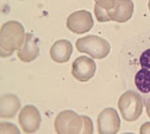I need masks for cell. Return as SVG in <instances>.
<instances>
[{"label": "cell", "instance_id": "6da1fadb", "mask_svg": "<svg viewBox=\"0 0 150 134\" xmlns=\"http://www.w3.org/2000/svg\"><path fill=\"white\" fill-rule=\"evenodd\" d=\"M124 64L127 71L138 69L150 71V36L139 37L130 44L125 52Z\"/></svg>", "mask_w": 150, "mask_h": 134}, {"label": "cell", "instance_id": "7a4b0ae2", "mask_svg": "<svg viewBox=\"0 0 150 134\" xmlns=\"http://www.w3.org/2000/svg\"><path fill=\"white\" fill-rule=\"evenodd\" d=\"M76 47L80 52L88 53L94 59L105 58L110 50V46L106 40L94 35L79 38L76 41Z\"/></svg>", "mask_w": 150, "mask_h": 134}, {"label": "cell", "instance_id": "3957f363", "mask_svg": "<svg viewBox=\"0 0 150 134\" xmlns=\"http://www.w3.org/2000/svg\"><path fill=\"white\" fill-rule=\"evenodd\" d=\"M123 117L126 121L132 122L141 113V99L134 92H127L120 98L118 103Z\"/></svg>", "mask_w": 150, "mask_h": 134}, {"label": "cell", "instance_id": "277c9868", "mask_svg": "<svg viewBox=\"0 0 150 134\" xmlns=\"http://www.w3.org/2000/svg\"><path fill=\"white\" fill-rule=\"evenodd\" d=\"M96 70V62L87 56L78 57L71 66V75L80 82L89 81L95 76Z\"/></svg>", "mask_w": 150, "mask_h": 134}, {"label": "cell", "instance_id": "5b68a950", "mask_svg": "<svg viewBox=\"0 0 150 134\" xmlns=\"http://www.w3.org/2000/svg\"><path fill=\"white\" fill-rule=\"evenodd\" d=\"M94 25L93 17L88 11L81 10L72 13L69 15L66 21V26L73 33L84 34L89 31Z\"/></svg>", "mask_w": 150, "mask_h": 134}, {"label": "cell", "instance_id": "8992f818", "mask_svg": "<svg viewBox=\"0 0 150 134\" xmlns=\"http://www.w3.org/2000/svg\"><path fill=\"white\" fill-rule=\"evenodd\" d=\"M41 121L39 110L32 105L25 106L19 115V123L26 133L35 132L40 127Z\"/></svg>", "mask_w": 150, "mask_h": 134}, {"label": "cell", "instance_id": "52a82bcc", "mask_svg": "<svg viewBox=\"0 0 150 134\" xmlns=\"http://www.w3.org/2000/svg\"><path fill=\"white\" fill-rule=\"evenodd\" d=\"M82 117L83 116H79L72 111H64L60 113L55 120L56 131L57 133H66L68 125H71L70 129H71L72 125L76 126L77 128H81L82 125Z\"/></svg>", "mask_w": 150, "mask_h": 134}, {"label": "cell", "instance_id": "ba28073f", "mask_svg": "<svg viewBox=\"0 0 150 134\" xmlns=\"http://www.w3.org/2000/svg\"><path fill=\"white\" fill-rule=\"evenodd\" d=\"M72 53V45L70 41L60 39L56 41L50 48V54L51 59L57 63L67 62Z\"/></svg>", "mask_w": 150, "mask_h": 134}, {"label": "cell", "instance_id": "9c48e42d", "mask_svg": "<svg viewBox=\"0 0 150 134\" xmlns=\"http://www.w3.org/2000/svg\"><path fill=\"white\" fill-rule=\"evenodd\" d=\"M23 45L19 49L18 56L21 61L29 62L34 60L39 55V47L36 44V38L33 35L26 34Z\"/></svg>", "mask_w": 150, "mask_h": 134}, {"label": "cell", "instance_id": "30bf717a", "mask_svg": "<svg viewBox=\"0 0 150 134\" xmlns=\"http://www.w3.org/2000/svg\"><path fill=\"white\" fill-rule=\"evenodd\" d=\"M21 102L13 94H6L1 98V117L12 118L20 109Z\"/></svg>", "mask_w": 150, "mask_h": 134}, {"label": "cell", "instance_id": "8fae6325", "mask_svg": "<svg viewBox=\"0 0 150 134\" xmlns=\"http://www.w3.org/2000/svg\"><path fill=\"white\" fill-rule=\"evenodd\" d=\"M148 6H149V10H150V1H149V4H148Z\"/></svg>", "mask_w": 150, "mask_h": 134}]
</instances>
